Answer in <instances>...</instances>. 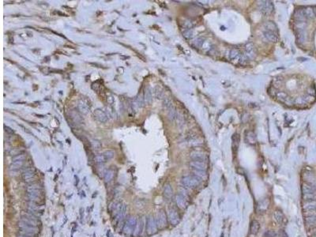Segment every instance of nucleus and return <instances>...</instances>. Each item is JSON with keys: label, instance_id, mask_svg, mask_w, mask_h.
Masks as SVG:
<instances>
[{"label": "nucleus", "instance_id": "nucleus-1", "mask_svg": "<svg viewBox=\"0 0 316 237\" xmlns=\"http://www.w3.org/2000/svg\"><path fill=\"white\" fill-rule=\"evenodd\" d=\"M18 227H19L20 230H21L20 233L22 234V235H25L29 237L34 236L39 232V229H38L37 227L30 225V224H26V223L22 221H20L18 222Z\"/></svg>", "mask_w": 316, "mask_h": 237}, {"label": "nucleus", "instance_id": "nucleus-2", "mask_svg": "<svg viewBox=\"0 0 316 237\" xmlns=\"http://www.w3.org/2000/svg\"><path fill=\"white\" fill-rule=\"evenodd\" d=\"M181 183L183 186L186 188H195L198 187L201 183V180L197 176L191 175V176H183L181 180Z\"/></svg>", "mask_w": 316, "mask_h": 237}, {"label": "nucleus", "instance_id": "nucleus-3", "mask_svg": "<svg viewBox=\"0 0 316 237\" xmlns=\"http://www.w3.org/2000/svg\"><path fill=\"white\" fill-rule=\"evenodd\" d=\"M137 221H138V219L135 217H130L127 220V221H126L125 224L124 226V229H123L124 233L125 235H133L134 232L135 226H136L137 224Z\"/></svg>", "mask_w": 316, "mask_h": 237}, {"label": "nucleus", "instance_id": "nucleus-4", "mask_svg": "<svg viewBox=\"0 0 316 237\" xmlns=\"http://www.w3.org/2000/svg\"><path fill=\"white\" fill-rule=\"evenodd\" d=\"M168 216L163 209H160L156 213V221L158 229H163L168 225Z\"/></svg>", "mask_w": 316, "mask_h": 237}, {"label": "nucleus", "instance_id": "nucleus-5", "mask_svg": "<svg viewBox=\"0 0 316 237\" xmlns=\"http://www.w3.org/2000/svg\"><path fill=\"white\" fill-rule=\"evenodd\" d=\"M157 224L153 216H149L146 219V232L149 235H153L157 232Z\"/></svg>", "mask_w": 316, "mask_h": 237}, {"label": "nucleus", "instance_id": "nucleus-6", "mask_svg": "<svg viewBox=\"0 0 316 237\" xmlns=\"http://www.w3.org/2000/svg\"><path fill=\"white\" fill-rule=\"evenodd\" d=\"M21 221H24V222H25L28 224H30V225L35 226V227H37L38 224H39L37 216L29 212H26L24 214H22Z\"/></svg>", "mask_w": 316, "mask_h": 237}, {"label": "nucleus", "instance_id": "nucleus-7", "mask_svg": "<svg viewBox=\"0 0 316 237\" xmlns=\"http://www.w3.org/2000/svg\"><path fill=\"white\" fill-rule=\"evenodd\" d=\"M115 219L118 221H121L127 214V206L125 203H119L115 206Z\"/></svg>", "mask_w": 316, "mask_h": 237}, {"label": "nucleus", "instance_id": "nucleus-8", "mask_svg": "<svg viewBox=\"0 0 316 237\" xmlns=\"http://www.w3.org/2000/svg\"><path fill=\"white\" fill-rule=\"evenodd\" d=\"M168 219L169 221V222L171 223V224L172 225L176 226L177 225L180 221V217L177 211L176 210L173 208H170L168 210Z\"/></svg>", "mask_w": 316, "mask_h": 237}, {"label": "nucleus", "instance_id": "nucleus-9", "mask_svg": "<svg viewBox=\"0 0 316 237\" xmlns=\"http://www.w3.org/2000/svg\"><path fill=\"white\" fill-rule=\"evenodd\" d=\"M145 224H146V222L145 221V218H144V217H141V218L138 219L136 226H135L134 232L133 234L134 236L138 237L140 236V235H142L144 230V227H145Z\"/></svg>", "mask_w": 316, "mask_h": 237}, {"label": "nucleus", "instance_id": "nucleus-10", "mask_svg": "<svg viewBox=\"0 0 316 237\" xmlns=\"http://www.w3.org/2000/svg\"><path fill=\"white\" fill-rule=\"evenodd\" d=\"M259 9L261 12H262L265 14H269L271 13L273 10V6L272 3L268 1H262L259 3Z\"/></svg>", "mask_w": 316, "mask_h": 237}, {"label": "nucleus", "instance_id": "nucleus-11", "mask_svg": "<svg viewBox=\"0 0 316 237\" xmlns=\"http://www.w3.org/2000/svg\"><path fill=\"white\" fill-rule=\"evenodd\" d=\"M189 165L191 169L202 170V171H206L207 169V164L204 161L192 160V161L190 162Z\"/></svg>", "mask_w": 316, "mask_h": 237}, {"label": "nucleus", "instance_id": "nucleus-12", "mask_svg": "<svg viewBox=\"0 0 316 237\" xmlns=\"http://www.w3.org/2000/svg\"><path fill=\"white\" fill-rule=\"evenodd\" d=\"M93 116L94 118L97 119L98 122L100 123H106L108 121V116L104 112L103 110H101V108H97L95 111L93 112Z\"/></svg>", "mask_w": 316, "mask_h": 237}, {"label": "nucleus", "instance_id": "nucleus-13", "mask_svg": "<svg viewBox=\"0 0 316 237\" xmlns=\"http://www.w3.org/2000/svg\"><path fill=\"white\" fill-rule=\"evenodd\" d=\"M35 176H36V174H35V171L33 168H28L22 174V178H23L24 181L28 183H32L34 180Z\"/></svg>", "mask_w": 316, "mask_h": 237}, {"label": "nucleus", "instance_id": "nucleus-14", "mask_svg": "<svg viewBox=\"0 0 316 237\" xmlns=\"http://www.w3.org/2000/svg\"><path fill=\"white\" fill-rule=\"evenodd\" d=\"M69 115L71 118L72 119L73 122L75 124H82L84 120H83L82 116L81 115V114L79 113L77 111L74 110V109H72V110L70 111Z\"/></svg>", "mask_w": 316, "mask_h": 237}, {"label": "nucleus", "instance_id": "nucleus-15", "mask_svg": "<svg viewBox=\"0 0 316 237\" xmlns=\"http://www.w3.org/2000/svg\"><path fill=\"white\" fill-rule=\"evenodd\" d=\"M191 158L192 160L196 161H206L207 159V156L204 152L201 151V150H194L191 153L190 155Z\"/></svg>", "mask_w": 316, "mask_h": 237}, {"label": "nucleus", "instance_id": "nucleus-16", "mask_svg": "<svg viewBox=\"0 0 316 237\" xmlns=\"http://www.w3.org/2000/svg\"><path fill=\"white\" fill-rule=\"evenodd\" d=\"M176 205H177V206L180 209H185L187 208V200H186V198H185V197L183 195H182V194H177V195L176 196Z\"/></svg>", "mask_w": 316, "mask_h": 237}, {"label": "nucleus", "instance_id": "nucleus-17", "mask_svg": "<svg viewBox=\"0 0 316 237\" xmlns=\"http://www.w3.org/2000/svg\"><path fill=\"white\" fill-rule=\"evenodd\" d=\"M229 59L232 61H240L242 59L240 52L237 49H231L229 52Z\"/></svg>", "mask_w": 316, "mask_h": 237}, {"label": "nucleus", "instance_id": "nucleus-18", "mask_svg": "<svg viewBox=\"0 0 316 237\" xmlns=\"http://www.w3.org/2000/svg\"><path fill=\"white\" fill-rule=\"evenodd\" d=\"M263 36L267 40L270 42H273V43H276V42L278 41V36L275 33H273V32H270V31H265L263 32Z\"/></svg>", "mask_w": 316, "mask_h": 237}, {"label": "nucleus", "instance_id": "nucleus-19", "mask_svg": "<svg viewBox=\"0 0 316 237\" xmlns=\"http://www.w3.org/2000/svg\"><path fill=\"white\" fill-rule=\"evenodd\" d=\"M303 209L305 212L316 210V200L314 201H306L303 205Z\"/></svg>", "mask_w": 316, "mask_h": 237}, {"label": "nucleus", "instance_id": "nucleus-20", "mask_svg": "<svg viewBox=\"0 0 316 237\" xmlns=\"http://www.w3.org/2000/svg\"><path fill=\"white\" fill-rule=\"evenodd\" d=\"M308 214L305 217L304 221L305 222L310 225H314L316 224V213H314V211H310L308 212Z\"/></svg>", "mask_w": 316, "mask_h": 237}, {"label": "nucleus", "instance_id": "nucleus-21", "mask_svg": "<svg viewBox=\"0 0 316 237\" xmlns=\"http://www.w3.org/2000/svg\"><path fill=\"white\" fill-rule=\"evenodd\" d=\"M164 196L168 200L171 199L173 197V189L170 183H166L164 187Z\"/></svg>", "mask_w": 316, "mask_h": 237}, {"label": "nucleus", "instance_id": "nucleus-22", "mask_svg": "<svg viewBox=\"0 0 316 237\" xmlns=\"http://www.w3.org/2000/svg\"><path fill=\"white\" fill-rule=\"evenodd\" d=\"M301 189L303 194H315L316 193L315 187H313L312 185L309 184V183H303L302 185Z\"/></svg>", "mask_w": 316, "mask_h": 237}, {"label": "nucleus", "instance_id": "nucleus-23", "mask_svg": "<svg viewBox=\"0 0 316 237\" xmlns=\"http://www.w3.org/2000/svg\"><path fill=\"white\" fill-rule=\"evenodd\" d=\"M273 219H274V221L279 224H282L284 219H285L284 213L282 212V211L279 210V209H276V210L273 212Z\"/></svg>", "mask_w": 316, "mask_h": 237}, {"label": "nucleus", "instance_id": "nucleus-24", "mask_svg": "<svg viewBox=\"0 0 316 237\" xmlns=\"http://www.w3.org/2000/svg\"><path fill=\"white\" fill-rule=\"evenodd\" d=\"M250 233L253 234V235H256V234L259 233V230H260V224H259V221H256V220L252 221L250 223Z\"/></svg>", "mask_w": 316, "mask_h": 237}, {"label": "nucleus", "instance_id": "nucleus-25", "mask_svg": "<svg viewBox=\"0 0 316 237\" xmlns=\"http://www.w3.org/2000/svg\"><path fill=\"white\" fill-rule=\"evenodd\" d=\"M40 190L41 187L36 183H32L26 188L27 193H34V194H40Z\"/></svg>", "mask_w": 316, "mask_h": 237}, {"label": "nucleus", "instance_id": "nucleus-26", "mask_svg": "<svg viewBox=\"0 0 316 237\" xmlns=\"http://www.w3.org/2000/svg\"><path fill=\"white\" fill-rule=\"evenodd\" d=\"M114 176H115V171L112 168H109V169L106 170V171L104 172V181L106 183H110L112 180H113Z\"/></svg>", "mask_w": 316, "mask_h": 237}, {"label": "nucleus", "instance_id": "nucleus-27", "mask_svg": "<svg viewBox=\"0 0 316 237\" xmlns=\"http://www.w3.org/2000/svg\"><path fill=\"white\" fill-rule=\"evenodd\" d=\"M178 117V114L177 112H176V108H174V106H171L168 109V118L169 120L171 121H174L175 119H176Z\"/></svg>", "mask_w": 316, "mask_h": 237}, {"label": "nucleus", "instance_id": "nucleus-28", "mask_svg": "<svg viewBox=\"0 0 316 237\" xmlns=\"http://www.w3.org/2000/svg\"><path fill=\"white\" fill-rule=\"evenodd\" d=\"M77 108H78L79 112L81 113L84 114V115H87L89 112V108L87 104H86L83 101H80L78 103V105H77Z\"/></svg>", "mask_w": 316, "mask_h": 237}, {"label": "nucleus", "instance_id": "nucleus-29", "mask_svg": "<svg viewBox=\"0 0 316 237\" xmlns=\"http://www.w3.org/2000/svg\"><path fill=\"white\" fill-rule=\"evenodd\" d=\"M264 28L266 29V31L273 32V33H276L277 32V27H276V24L273 23V22H267L264 24Z\"/></svg>", "mask_w": 316, "mask_h": 237}, {"label": "nucleus", "instance_id": "nucleus-30", "mask_svg": "<svg viewBox=\"0 0 316 237\" xmlns=\"http://www.w3.org/2000/svg\"><path fill=\"white\" fill-rule=\"evenodd\" d=\"M144 99H145V101L147 104H151L153 102V94H152V91L150 89V88L148 87L145 90Z\"/></svg>", "mask_w": 316, "mask_h": 237}, {"label": "nucleus", "instance_id": "nucleus-31", "mask_svg": "<svg viewBox=\"0 0 316 237\" xmlns=\"http://www.w3.org/2000/svg\"><path fill=\"white\" fill-rule=\"evenodd\" d=\"M25 161H12V164L10 165V169L16 171V170L20 169L24 165Z\"/></svg>", "mask_w": 316, "mask_h": 237}, {"label": "nucleus", "instance_id": "nucleus-32", "mask_svg": "<svg viewBox=\"0 0 316 237\" xmlns=\"http://www.w3.org/2000/svg\"><path fill=\"white\" fill-rule=\"evenodd\" d=\"M192 172H193V175H194V176H197V177L198 178V179H200V180L206 179V177H207V174H206V171L192 169Z\"/></svg>", "mask_w": 316, "mask_h": 237}, {"label": "nucleus", "instance_id": "nucleus-33", "mask_svg": "<svg viewBox=\"0 0 316 237\" xmlns=\"http://www.w3.org/2000/svg\"><path fill=\"white\" fill-rule=\"evenodd\" d=\"M303 11L306 18H313L315 17L314 9L311 7H307V8L303 9Z\"/></svg>", "mask_w": 316, "mask_h": 237}, {"label": "nucleus", "instance_id": "nucleus-34", "mask_svg": "<svg viewBox=\"0 0 316 237\" xmlns=\"http://www.w3.org/2000/svg\"><path fill=\"white\" fill-rule=\"evenodd\" d=\"M203 44H204V38L203 37H198L192 41V45L196 48H200L201 47H203Z\"/></svg>", "mask_w": 316, "mask_h": 237}, {"label": "nucleus", "instance_id": "nucleus-35", "mask_svg": "<svg viewBox=\"0 0 316 237\" xmlns=\"http://www.w3.org/2000/svg\"><path fill=\"white\" fill-rule=\"evenodd\" d=\"M295 18L298 20L299 22H304L305 19H306L303 10H296V13H295Z\"/></svg>", "mask_w": 316, "mask_h": 237}, {"label": "nucleus", "instance_id": "nucleus-36", "mask_svg": "<svg viewBox=\"0 0 316 237\" xmlns=\"http://www.w3.org/2000/svg\"><path fill=\"white\" fill-rule=\"evenodd\" d=\"M94 161L97 164H104L107 161V159L104 154H97L94 156Z\"/></svg>", "mask_w": 316, "mask_h": 237}, {"label": "nucleus", "instance_id": "nucleus-37", "mask_svg": "<svg viewBox=\"0 0 316 237\" xmlns=\"http://www.w3.org/2000/svg\"><path fill=\"white\" fill-rule=\"evenodd\" d=\"M297 38H298V41L300 42V43H303V42L306 40L307 35H306V33L304 32V30H299V33H298V36H297Z\"/></svg>", "mask_w": 316, "mask_h": 237}, {"label": "nucleus", "instance_id": "nucleus-38", "mask_svg": "<svg viewBox=\"0 0 316 237\" xmlns=\"http://www.w3.org/2000/svg\"><path fill=\"white\" fill-rule=\"evenodd\" d=\"M90 144L91 147H92L94 150H100L101 149V147H102L101 142L98 140H92Z\"/></svg>", "mask_w": 316, "mask_h": 237}, {"label": "nucleus", "instance_id": "nucleus-39", "mask_svg": "<svg viewBox=\"0 0 316 237\" xmlns=\"http://www.w3.org/2000/svg\"><path fill=\"white\" fill-rule=\"evenodd\" d=\"M303 199L306 201H314L316 200L315 194H303Z\"/></svg>", "mask_w": 316, "mask_h": 237}, {"label": "nucleus", "instance_id": "nucleus-40", "mask_svg": "<svg viewBox=\"0 0 316 237\" xmlns=\"http://www.w3.org/2000/svg\"><path fill=\"white\" fill-rule=\"evenodd\" d=\"M155 96H156V97L157 99H161L164 97L163 89L160 86H156L155 88Z\"/></svg>", "mask_w": 316, "mask_h": 237}, {"label": "nucleus", "instance_id": "nucleus-41", "mask_svg": "<svg viewBox=\"0 0 316 237\" xmlns=\"http://www.w3.org/2000/svg\"><path fill=\"white\" fill-rule=\"evenodd\" d=\"M103 154H104V156H105L107 161H108L114 157V156H115V152H114L113 150H107V151L104 152Z\"/></svg>", "mask_w": 316, "mask_h": 237}, {"label": "nucleus", "instance_id": "nucleus-42", "mask_svg": "<svg viewBox=\"0 0 316 237\" xmlns=\"http://www.w3.org/2000/svg\"><path fill=\"white\" fill-rule=\"evenodd\" d=\"M183 36H184L186 39H190V38L192 37L193 36V31L191 29H185L184 31L183 32Z\"/></svg>", "mask_w": 316, "mask_h": 237}, {"label": "nucleus", "instance_id": "nucleus-43", "mask_svg": "<svg viewBox=\"0 0 316 237\" xmlns=\"http://www.w3.org/2000/svg\"><path fill=\"white\" fill-rule=\"evenodd\" d=\"M25 158H26V155L25 153H20V154L13 156L12 161H25Z\"/></svg>", "mask_w": 316, "mask_h": 237}, {"label": "nucleus", "instance_id": "nucleus-44", "mask_svg": "<svg viewBox=\"0 0 316 237\" xmlns=\"http://www.w3.org/2000/svg\"><path fill=\"white\" fill-rule=\"evenodd\" d=\"M277 236V233L273 230H269L264 233L263 237H276Z\"/></svg>", "mask_w": 316, "mask_h": 237}, {"label": "nucleus", "instance_id": "nucleus-45", "mask_svg": "<svg viewBox=\"0 0 316 237\" xmlns=\"http://www.w3.org/2000/svg\"><path fill=\"white\" fill-rule=\"evenodd\" d=\"M163 106L168 110L171 106H172V103H171V100L168 98H165L163 101Z\"/></svg>", "mask_w": 316, "mask_h": 237}, {"label": "nucleus", "instance_id": "nucleus-46", "mask_svg": "<svg viewBox=\"0 0 316 237\" xmlns=\"http://www.w3.org/2000/svg\"><path fill=\"white\" fill-rule=\"evenodd\" d=\"M255 135L254 134L251 132V135H250V132L248 133V135L247 136V138H248V142L249 143H255Z\"/></svg>", "mask_w": 316, "mask_h": 237}, {"label": "nucleus", "instance_id": "nucleus-47", "mask_svg": "<svg viewBox=\"0 0 316 237\" xmlns=\"http://www.w3.org/2000/svg\"><path fill=\"white\" fill-rule=\"evenodd\" d=\"M245 49H246V51H247L248 54H251V53H253L254 47H253V45H252V44H248V45H247Z\"/></svg>", "mask_w": 316, "mask_h": 237}, {"label": "nucleus", "instance_id": "nucleus-48", "mask_svg": "<svg viewBox=\"0 0 316 237\" xmlns=\"http://www.w3.org/2000/svg\"><path fill=\"white\" fill-rule=\"evenodd\" d=\"M4 129H5V131H7V133L10 134H14V130H13L11 128H10V127H7V126L4 125Z\"/></svg>", "mask_w": 316, "mask_h": 237}, {"label": "nucleus", "instance_id": "nucleus-49", "mask_svg": "<svg viewBox=\"0 0 316 237\" xmlns=\"http://www.w3.org/2000/svg\"><path fill=\"white\" fill-rule=\"evenodd\" d=\"M279 236L280 237H288V234H287L284 230H280L279 231Z\"/></svg>", "mask_w": 316, "mask_h": 237}, {"label": "nucleus", "instance_id": "nucleus-50", "mask_svg": "<svg viewBox=\"0 0 316 237\" xmlns=\"http://www.w3.org/2000/svg\"><path fill=\"white\" fill-rule=\"evenodd\" d=\"M276 96H277V97L280 99H285L287 97L286 94L284 93V92H278V93L276 94Z\"/></svg>", "mask_w": 316, "mask_h": 237}, {"label": "nucleus", "instance_id": "nucleus-51", "mask_svg": "<svg viewBox=\"0 0 316 237\" xmlns=\"http://www.w3.org/2000/svg\"><path fill=\"white\" fill-rule=\"evenodd\" d=\"M310 232H311V235H314V236H316V224H314V225L311 228V229L310 230Z\"/></svg>", "mask_w": 316, "mask_h": 237}, {"label": "nucleus", "instance_id": "nucleus-52", "mask_svg": "<svg viewBox=\"0 0 316 237\" xmlns=\"http://www.w3.org/2000/svg\"><path fill=\"white\" fill-rule=\"evenodd\" d=\"M18 237H29V236H27V235H22V234H21V235H18Z\"/></svg>", "mask_w": 316, "mask_h": 237}, {"label": "nucleus", "instance_id": "nucleus-53", "mask_svg": "<svg viewBox=\"0 0 316 237\" xmlns=\"http://www.w3.org/2000/svg\"><path fill=\"white\" fill-rule=\"evenodd\" d=\"M314 237H316V236H314Z\"/></svg>", "mask_w": 316, "mask_h": 237}]
</instances>
